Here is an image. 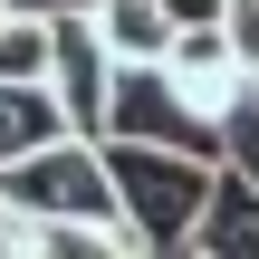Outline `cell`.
I'll use <instances>...</instances> for the list:
<instances>
[{"mask_svg": "<svg viewBox=\"0 0 259 259\" xmlns=\"http://www.w3.org/2000/svg\"><path fill=\"white\" fill-rule=\"evenodd\" d=\"M115 163V202H125V240L144 259H183L202 240V211H211V183L221 163L211 154H163V144H106Z\"/></svg>", "mask_w": 259, "mask_h": 259, "instance_id": "6da1fadb", "label": "cell"}, {"mask_svg": "<svg viewBox=\"0 0 259 259\" xmlns=\"http://www.w3.org/2000/svg\"><path fill=\"white\" fill-rule=\"evenodd\" d=\"M0 202H10L29 231H125L115 163H106V144H87V135H67V144L29 154L19 173H0Z\"/></svg>", "mask_w": 259, "mask_h": 259, "instance_id": "7a4b0ae2", "label": "cell"}, {"mask_svg": "<svg viewBox=\"0 0 259 259\" xmlns=\"http://www.w3.org/2000/svg\"><path fill=\"white\" fill-rule=\"evenodd\" d=\"M106 144H163V154H211L221 163V125L192 115V96L173 87V67H115Z\"/></svg>", "mask_w": 259, "mask_h": 259, "instance_id": "3957f363", "label": "cell"}, {"mask_svg": "<svg viewBox=\"0 0 259 259\" xmlns=\"http://www.w3.org/2000/svg\"><path fill=\"white\" fill-rule=\"evenodd\" d=\"M163 67H173V87L192 96V115H202V125H231V115L259 96V77H250V58H240V38H231V29H183Z\"/></svg>", "mask_w": 259, "mask_h": 259, "instance_id": "277c9868", "label": "cell"}, {"mask_svg": "<svg viewBox=\"0 0 259 259\" xmlns=\"http://www.w3.org/2000/svg\"><path fill=\"white\" fill-rule=\"evenodd\" d=\"M87 19H96V38L115 48V67H163V58H173V38H183L163 0H96Z\"/></svg>", "mask_w": 259, "mask_h": 259, "instance_id": "5b68a950", "label": "cell"}, {"mask_svg": "<svg viewBox=\"0 0 259 259\" xmlns=\"http://www.w3.org/2000/svg\"><path fill=\"white\" fill-rule=\"evenodd\" d=\"M48 144H67L58 96H48V87H0V173H19V163L48 154Z\"/></svg>", "mask_w": 259, "mask_h": 259, "instance_id": "8992f818", "label": "cell"}, {"mask_svg": "<svg viewBox=\"0 0 259 259\" xmlns=\"http://www.w3.org/2000/svg\"><path fill=\"white\" fill-rule=\"evenodd\" d=\"M48 67H58V19L10 10L0 19V87H48Z\"/></svg>", "mask_w": 259, "mask_h": 259, "instance_id": "52a82bcc", "label": "cell"}, {"mask_svg": "<svg viewBox=\"0 0 259 259\" xmlns=\"http://www.w3.org/2000/svg\"><path fill=\"white\" fill-rule=\"evenodd\" d=\"M231 38H240V58H250V77H259V0L231 10Z\"/></svg>", "mask_w": 259, "mask_h": 259, "instance_id": "ba28073f", "label": "cell"}, {"mask_svg": "<svg viewBox=\"0 0 259 259\" xmlns=\"http://www.w3.org/2000/svg\"><path fill=\"white\" fill-rule=\"evenodd\" d=\"M0 10H29V19H67V10H96V0H0Z\"/></svg>", "mask_w": 259, "mask_h": 259, "instance_id": "9c48e42d", "label": "cell"}, {"mask_svg": "<svg viewBox=\"0 0 259 259\" xmlns=\"http://www.w3.org/2000/svg\"><path fill=\"white\" fill-rule=\"evenodd\" d=\"M19 240H29V231H19V211L0 202V259H19Z\"/></svg>", "mask_w": 259, "mask_h": 259, "instance_id": "30bf717a", "label": "cell"}, {"mask_svg": "<svg viewBox=\"0 0 259 259\" xmlns=\"http://www.w3.org/2000/svg\"><path fill=\"white\" fill-rule=\"evenodd\" d=\"M183 259H202V250H183Z\"/></svg>", "mask_w": 259, "mask_h": 259, "instance_id": "8fae6325", "label": "cell"}, {"mask_svg": "<svg viewBox=\"0 0 259 259\" xmlns=\"http://www.w3.org/2000/svg\"><path fill=\"white\" fill-rule=\"evenodd\" d=\"M0 19H10V10H0Z\"/></svg>", "mask_w": 259, "mask_h": 259, "instance_id": "7c38bea8", "label": "cell"}]
</instances>
